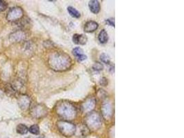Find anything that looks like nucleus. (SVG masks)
Here are the masks:
<instances>
[{
	"label": "nucleus",
	"mask_w": 184,
	"mask_h": 138,
	"mask_svg": "<svg viewBox=\"0 0 184 138\" xmlns=\"http://www.w3.org/2000/svg\"><path fill=\"white\" fill-rule=\"evenodd\" d=\"M48 63L50 67L56 71H64L70 68L72 61L70 56L63 52H53L48 58Z\"/></svg>",
	"instance_id": "f257e3e1"
},
{
	"label": "nucleus",
	"mask_w": 184,
	"mask_h": 138,
	"mask_svg": "<svg viewBox=\"0 0 184 138\" xmlns=\"http://www.w3.org/2000/svg\"><path fill=\"white\" fill-rule=\"evenodd\" d=\"M55 109L58 115L63 120H66V121L74 120L77 115L75 106L70 102L66 101L59 102Z\"/></svg>",
	"instance_id": "f03ea898"
},
{
	"label": "nucleus",
	"mask_w": 184,
	"mask_h": 138,
	"mask_svg": "<svg viewBox=\"0 0 184 138\" xmlns=\"http://www.w3.org/2000/svg\"><path fill=\"white\" fill-rule=\"evenodd\" d=\"M86 126L91 130H97L101 126V115L97 112H90L85 118Z\"/></svg>",
	"instance_id": "7ed1b4c3"
},
{
	"label": "nucleus",
	"mask_w": 184,
	"mask_h": 138,
	"mask_svg": "<svg viewBox=\"0 0 184 138\" xmlns=\"http://www.w3.org/2000/svg\"><path fill=\"white\" fill-rule=\"evenodd\" d=\"M59 132L66 137H70L75 133L76 126L73 124L66 120H60L57 123Z\"/></svg>",
	"instance_id": "20e7f679"
},
{
	"label": "nucleus",
	"mask_w": 184,
	"mask_h": 138,
	"mask_svg": "<svg viewBox=\"0 0 184 138\" xmlns=\"http://www.w3.org/2000/svg\"><path fill=\"white\" fill-rule=\"evenodd\" d=\"M24 15V11L20 7H13L8 12L6 19L8 22H14L19 20Z\"/></svg>",
	"instance_id": "39448f33"
},
{
	"label": "nucleus",
	"mask_w": 184,
	"mask_h": 138,
	"mask_svg": "<svg viewBox=\"0 0 184 138\" xmlns=\"http://www.w3.org/2000/svg\"><path fill=\"white\" fill-rule=\"evenodd\" d=\"M47 114V108L43 104H38L35 106L31 110V115L35 118L39 119Z\"/></svg>",
	"instance_id": "423d86ee"
},
{
	"label": "nucleus",
	"mask_w": 184,
	"mask_h": 138,
	"mask_svg": "<svg viewBox=\"0 0 184 138\" xmlns=\"http://www.w3.org/2000/svg\"><path fill=\"white\" fill-rule=\"evenodd\" d=\"M101 113L105 120L111 119L113 115V108L112 104L109 102H104L101 106Z\"/></svg>",
	"instance_id": "0eeeda50"
},
{
	"label": "nucleus",
	"mask_w": 184,
	"mask_h": 138,
	"mask_svg": "<svg viewBox=\"0 0 184 138\" xmlns=\"http://www.w3.org/2000/svg\"><path fill=\"white\" fill-rule=\"evenodd\" d=\"M26 38V34L24 31H14L9 36L10 41L12 43H19L25 40Z\"/></svg>",
	"instance_id": "6e6552de"
},
{
	"label": "nucleus",
	"mask_w": 184,
	"mask_h": 138,
	"mask_svg": "<svg viewBox=\"0 0 184 138\" xmlns=\"http://www.w3.org/2000/svg\"><path fill=\"white\" fill-rule=\"evenodd\" d=\"M96 105V102L94 98H88L84 103L82 104V108L83 112L85 113H89L92 112V110L94 109Z\"/></svg>",
	"instance_id": "1a4fd4ad"
},
{
	"label": "nucleus",
	"mask_w": 184,
	"mask_h": 138,
	"mask_svg": "<svg viewBox=\"0 0 184 138\" xmlns=\"http://www.w3.org/2000/svg\"><path fill=\"white\" fill-rule=\"evenodd\" d=\"M18 104L22 110H26L29 108L30 104V100L28 95H22L18 98Z\"/></svg>",
	"instance_id": "9d476101"
},
{
	"label": "nucleus",
	"mask_w": 184,
	"mask_h": 138,
	"mask_svg": "<svg viewBox=\"0 0 184 138\" xmlns=\"http://www.w3.org/2000/svg\"><path fill=\"white\" fill-rule=\"evenodd\" d=\"M99 25L95 21H88L85 24L84 31L86 33H92L98 28Z\"/></svg>",
	"instance_id": "9b49d317"
},
{
	"label": "nucleus",
	"mask_w": 184,
	"mask_h": 138,
	"mask_svg": "<svg viewBox=\"0 0 184 138\" xmlns=\"http://www.w3.org/2000/svg\"><path fill=\"white\" fill-rule=\"evenodd\" d=\"M88 6L90 11L94 14H97L100 10V4L97 0H92L89 1Z\"/></svg>",
	"instance_id": "f8f14e48"
},
{
	"label": "nucleus",
	"mask_w": 184,
	"mask_h": 138,
	"mask_svg": "<svg viewBox=\"0 0 184 138\" xmlns=\"http://www.w3.org/2000/svg\"><path fill=\"white\" fill-rule=\"evenodd\" d=\"M72 41L76 44L84 45L87 41V37L84 35L75 34L72 37Z\"/></svg>",
	"instance_id": "ddd939ff"
},
{
	"label": "nucleus",
	"mask_w": 184,
	"mask_h": 138,
	"mask_svg": "<svg viewBox=\"0 0 184 138\" xmlns=\"http://www.w3.org/2000/svg\"><path fill=\"white\" fill-rule=\"evenodd\" d=\"M98 39L99 41H100L101 44L106 43L108 40V35L107 32L105 31V30H104V29H103V30H101L100 31L98 36Z\"/></svg>",
	"instance_id": "4468645a"
},
{
	"label": "nucleus",
	"mask_w": 184,
	"mask_h": 138,
	"mask_svg": "<svg viewBox=\"0 0 184 138\" xmlns=\"http://www.w3.org/2000/svg\"><path fill=\"white\" fill-rule=\"evenodd\" d=\"M16 132L20 135H25L28 132V128L25 124H19L16 127Z\"/></svg>",
	"instance_id": "2eb2a0df"
},
{
	"label": "nucleus",
	"mask_w": 184,
	"mask_h": 138,
	"mask_svg": "<svg viewBox=\"0 0 184 138\" xmlns=\"http://www.w3.org/2000/svg\"><path fill=\"white\" fill-rule=\"evenodd\" d=\"M67 10H68V12H69V14L72 17H74V18L80 17V16H81L80 12H79L76 8L72 7V6H68V7L67 8Z\"/></svg>",
	"instance_id": "dca6fc26"
},
{
	"label": "nucleus",
	"mask_w": 184,
	"mask_h": 138,
	"mask_svg": "<svg viewBox=\"0 0 184 138\" xmlns=\"http://www.w3.org/2000/svg\"><path fill=\"white\" fill-rule=\"evenodd\" d=\"M28 131L34 135H39V127L38 125L34 124L32 125L30 128L28 129Z\"/></svg>",
	"instance_id": "f3484780"
},
{
	"label": "nucleus",
	"mask_w": 184,
	"mask_h": 138,
	"mask_svg": "<svg viewBox=\"0 0 184 138\" xmlns=\"http://www.w3.org/2000/svg\"><path fill=\"white\" fill-rule=\"evenodd\" d=\"M100 60L101 61L103 62V63L106 64H109L110 62V57L107 54L105 53H103L101 54L100 55Z\"/></svg>",
	"instance_id": "a211bd4d"
},
{
	"label": "nucleus",
	"mask_w": 184,
	"mask_h": 138,
	"mask_svg": "<svg viewBox=\"0 0 184 138\" xmlns=\"http://www.w3.org/2000/svg\"><path fill=\"white\" fill-rule=\"evenodd\" d=\"M83 53H84V51H83V50L79 47H76L72 50V53H73V55L75 56L76 57L83 55V54H84Z\"/></svg>",
	"instance_id": "6ab92c4d"
},
{
	"label": "nucleus",
	"mask_w": 184,
	"mask_h": 138,
	"mask_svg": "<svg viewBox=\"0 0 184 138\" xmlns=\"http://www.w3.org/2000/svg\"><path fill=\"white\" fill-rule=\"evenodd\" d=\"M92 68L95 70H103V66L102 64L99 63V62H96V63L94 64V65H93Z\"/></svg>",
	"instance_id": "aec40b11"
},
{
	"label": "nucleus",
	"mask_w": 184,
	"mask_h": 138,
	"mask_svg": "<svg viewBox=\"0 0 184 138\" xmlns=\"http://www.w3.org/2000/svg\"><path fill=\"white\" fill-rule=\"evenodd\" d=\"M8 4L6 1L0 0V12H3L7 8Z\"/></svg>",
	"instance_id": "412c9836"
},
{
	"label": "nucleus",
	"mask_w": 184,
	"mask_h": 138,
	"mask_svg": "<svg viewBox=\"0 0 184 138\" xmlns=\"http://www.w3.org/2000/svg\"><path fill=\"white\" fill-rule=\"evenodd\" d=\"M105 22L110 26L115 27V20H114V19H108V20H105Z\"/></svg>",
	"instance_id": "4be33fe9"
},
{
	"label": "nucleus",
	"mask_w": 184,
	"mask_h": 138,
	"mask_svg": "<svg viewBox=\"0 0 184 138\" xmlns=\"http://www.w3.org/2000/svg\"><path fill=\"white\" fill-rule=\"evenodd\" d=\"M86 58H87V56H86V55H84V54H83V55H80V56H79V57H76V59H77L78 61L82 62V61H84V60H86Z\"/></svg>",
	"instance_id": "5701e85b"
},
{
	"label": "nucleus",
	"mask_w": 184,
	"mask_h": 138,
	"mask_svg": "<svg viewBox=\"0 0 184 138\" xmlns=\"http://www.w3.org/2000/svg\"><path fill=\"white\" fill-rule=\"evenodd\" d=\"M107 79H105V78H104V77H103V78H102L101 79V81H100V84L102 86H105L107 84Z\"/></svg>",
	"instance_id": "b1692460"
},
{
	"label": "nucleus",
	"mask_w": 184,
	"mask_h": 138,
	"mask_svg": "<svg viewBox=\"0 0 184 138\" xmlns=\"http://www.w3.org/2000/svg\"><path fill=\"white\" fill-rule=\"evenodd\" d=\"M39 138H43V137H39Z\"/></svg>",
	"instance_id": "393cba45"
}]
</instances>
